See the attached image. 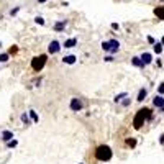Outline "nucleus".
I'll return each mask as SVG.
<instances>
[{
	"instance_id": "f257e3e1",
	"label": "nucleus",
	"mask_w": 164,
	"mask_h": 164,
	"mask_svg": "<svg viewBox=\"0 0 164 164\" xmlns=\"http://www.w3.org/2000/svg\"><path fill=\"white\" fill-rule=\"evenodd\" d=\"M151 118H153V113H151L149 108H139L138 112H136L135 118H133V126H135V130H139L143 125H144V121H149Z\"/></svg>"
},
{
	"instance_id": "f03ea898",
	"label": "nucleus",
	"mask_w": 164,
	"mask_h": 164,
	"mask_svg": "<svg viewBox=\"0 0 164 164\" xmlns=\"http://www.w3.org/2000/svg\"><path fill=\"white\" fill-rule=\"evenodd\" d=\"M113 153H112V148L107 146V144H100L95 149V159L100 161V163H107V161L112 159Z\"/></svg>"
},
{
	"instance_id": "7ed1b4c3",
	"label": "nucleus",
	"mask_w": 164,
	"mask_h": 164,
	"mask_svg": "<svg viewBox=\"0 0 164 164\" xmlns=\"http://www.w3.org/2000/svg\"><path fill=\"white\" fill-rule=\"evenodd\" d=\"M46 61H48V56L46 54H39V56H35L31 59V69L35 72H39L41 69L46 66Z\"/></svg>"
},
{
	"instance_id": "20e7f679",
	"label": "nucleus",
	"mask_w": 164,
	"mask_h": 164,
	"mask_svg": "<svg viewBox=\"0 0 164 164\" xmlns=\"http://www.w3.org/2000/svg\"><path fill=\"white\" fill-rule=\"evenodd\" d=\"M69 108H71L72 112H81L82 108H84V102H82V99H79V97H72L71 102H69Z\"/></svg>"
},
{
	"instance_id": "39448f33",
	"label": "nucleus",
	"mask_w": 164,
	"mask_h": 164,
	"mask_svg": "<svg viewBox=\"0 0 164 164\" xmlns=\"http://www.w3.org/2000/svg\"><path fill=\"white\" fill-rule=\"evenodd\" d=\"M118 51H120V41H118V39H115V38L108 39V51H107V53L117 54Z\"/></svg>"
},
{
	"instance_id": "423d86ee",
	"label": "nucleus",
	"mask_w": 164,
	"mask_h": 164,
	"mask_svg": "<svg viewBox=\"0 0 164 164\" xmlns=\"http://www.w3.org/2000/svg\"><path fill=\"white\" fill-rule=\"evenodd\" d=\"M61 48H62V46H61L59 41H57V39H53V41L48 44V53H49V54H57L61 51Z\"/></svg>"
},
{
	"instance_id": "0eeeda50",
	"label": "nucleus",
	"mask_w": 164,
	"mask_h": 164,
	"mask_svg": "<svg viewBox=\"0 0 164 164\" xmlns=\"http://www.w3.org/2000/svg\"><path fill=\"white\" fill-rule=\"evenodd\" d=\"M13 131H10V130H5V131H2V135H0V139H4L5 143H8L10 139H13Z\"/></svg>"
},
{
	"instance_id": "6e6552de",
	"label": "nucleus",
	"mask_w": 164,
	"mask_h": 164,
	"mask_svg": "<svg viewBox=\"0 0 164 164\" xmlns=\"http://www.w3.org/2000/svg\"><path fill=\"white\" fill-rule=\"evenodd\" d=\"M153 105H154V107H157V108L164 107V97L157 94V95H156V97H154V99H153Z\"/></svg>"
},
{
	"instance_id": "1a4fd4ad",
	"label": "nucleus",
	"mask_w": 164,
	"mask_h": 164,
	"mask_svg": "<svg viewBox=\"0 0 164 164\" xmlns=\"http://www.w3.org/2000/svg\"><path fill=\"white\" fill-rule=\"evenodd\" d=\"M139 57H141V61L144 62V66H148V64L153 62V54H151V53H143Z\"/></svg>"
},
{
	"instance_id": "9d476101",
	"label": "nucleus",
	"mask_w": 164,
	"mask_h": 164,
	"mask_svg": "<svg viewBox=\"0 0 164 164\" xmlns=\"http://www.w3.org/2000/svg\"><path fill=\"white\" fill-rule=\"evenodd\" d=\"M66 25H67V22L66 20H61V22H57V23H54V31H64L66 30Z\"/></svg>"
},
{
	"instance_id": "9b49d317",
	"label": "nucleus",
	"mask_w": 164,
	"mask_h": 164,
	"mask_svg": "<svg viewBox=\"0 0 164 164\" xmlns=\"http://www.w3.org/2000/svg\"><path fill=\"white\" fill-rule=\"evenodd\" d=\"M75 44H77V38H69L64 41V44H62V48H67V49H71V48H74Z\"/></svg>"
},
{
	"instance_id": "f8f14e48",
	"label": "nucleus",
	"mask_w": 164,
	"mask_h": 164,
	"mask_svg": "<svg viewBox=\"0 0 164 164\" xmlns=\"http://www.w3.org/2000/svg\"><path fill=\"white\" fill-rule=\"evenodd\" d=\"M146 97H148V89H144V87H143V89H139L138 95H136V100H138V102H143Z\"/></svg>"
},
{
	"instance_id": "ddd939ff",
	"label": "nucleus",
	"mask_w": 164,
	"mask_h": 164,
	"mask_svg": "<svg viewBox=\"0 0 164 164\" xmlns=\"http://www.w3.org/2000/svg\"><path fill=\"white\" fill-rule=\"evenodd\" d=\"M75 61H77V57H75L74 54H69V56L62 57V62H64V64H75Z\"/></svg>"
},
{
	"instance_id": "4468645a",
	"label": "nucleus",
	"mask_w": 164,
	"mask_h": 164,
	"mask_svg": "<svg viewBox=\"0 0 164 164\" xmlns=\"http://www.w3.org/2000/svg\"><path fill=\"white\" fill-rule=\"evenodd\" d=\"M131 64H133V66H136V67H144V62L141 61V57H139V56L131 57Z\"/></svg>"
},
{
	"instance_id": "2eb2a0df",
	"label": "nucleus",
	"mask_w": 164,
	"mask_h": 164,
	"mask_svg": "<svg viewBox=\"0 0 164 164\" xmlns=\"http://www.w3.org/2000/svg\"><path fill=\"white\" fill-rule=\"evenodd\" d=\"M154 15L157 20H164V7H154Z\"/></svg>"
},
{
	"instance_id": "dca6fc26",
	"label": "nucleus",
	"mask_w": 164,
	"mask_h": 164,
	"mask_svg": "<svg viewBox=\"0 0 164 164\" xmlns=\"http://www.w3.org/2000/svg\"><path fill=\"white\" fill-rule=\"evenodd\" d=\"M20 120H22L25 125H31V118H30V115L26 113V112H23V113L20 115Z\"/></svg>"
},
{
	"instance_id": "f3484780",
	"label": "nucleus",
	"mask_w": 164,
	"mask_h": 164,
	"mask_svg": "<svg viewBox=\"0 0 164 164\" xmlns=\"http://www.w3.org/2000/svg\"><path fill=\"white\" fill-rule=\"evenodd\" d=\"M153 51H154V53H156V54H161V53H163V51H164V48H163V43H161V41H159V43H154V46H153Z\"/></svg>"
},
{
	"instance_id": "a211bd4d",
	"label": "nucleus",
	"mask_w": 164,
	"mask_h": 164,
	"mask_svg": "<svg viewBox=\"0 0 164 164\" xmlns=\"http://www.w3.org/2000/svg\"><path fill=\"white\" fill-rule=\"evenodd\" d=\"M28 115H30V118H31L33 123H38V121H39V117H38V113H36L35 110H30V112H28Z\"/></svg>"
},
{
	"instance_id": "6ab92c4d",
	"label": "nucleus",
	"mask_w": 164,
	"mask_h": 164,
	"mask_svg": "<svg viewBox=\"0 0 164 164\" xmlns=\"http://www.w3.org/2000/svg\"><path fill=\"white\" fill-rule=\"evenodd\" d=\"M8 59H10V54H8V53H2V54H0V64L8 62Z\"/></svg>"
},
{
	"instance_id": "aec40b11",
	"label": "nucleus",
	"mask_w": 164,
	"mask_h": 164,
	"mask_svg": "<svg viewBox=\"0 0 164 164\" xmlns=\"http://www.w3.org/2000/svg\"><path fill=\"white\" fill-rule=\"evenodd\" d=\"M125 97H128V94H126V92H121V94H118V95H115V99H113V100L118 104V102H121V100L125 99Z\"/></svg>"
},
{
	"instance_id": "412c9836",
	"label": "nucleus",
	"mask_w": 164,
	"mask_h": 164,
	"mask_svg": "<svg viewBox=\"0 0 164 164\" xmlns=\"http://www.w3.org/2000/svg\"><path fill=\"white\" fill-rule=\"evenodd\" d=\"M35 23H36V25H44L46 22H44L43 17H36V18H35Z\"/></svg>"
},
{
	"instance_id": "4be33fe9",
	"label": "nucleus",
	"mask_w": 164,
	"mask_h": 164,
	"mask_svg": "<svg viewBox=\"0 0 164 164\" xmlns=\"http://www.w3.org/2000/svg\"><path fill=\"white\" fill-rule=\"evenodd\" d=\"M17 144H18V141H17V139H10V141L7 143V146H8V148H15Z\"/></svg>"
},
{
	"instance_id": "5701e85b",
	"label": "nucleus",
	"mask_w": 164,
	"mask_h": 164,
	"mask_svg": "<svg viewBox=\"0 0 164 164\" xmlns=\"http://www.w3.org/2000/svg\"><path fill=\"white\" fill-rule=\"evenodd\" d=\"M126 144H128L130 148H135V146H136V139H135V138L128 139V141H126Z\"/></svg>"
},
{
	"instance_id": "b1692460",
	"label": "nucleus",
	"mask_w": 164,
	"mask_h": 164,
	"mask_svg": "<svg viewBox=\"0 0 164 164\" xmlns=\"http://www.w3.org/2000/svg\"><path fill=\"white\" fill-rule=\"evenodd\" d=\"M157 94H159V95H164V82L159 84V87H157Z\"/></svg>"
},
{
	"instance_id": "393cba45",
	"label": "nucleus",
	"mask_w": 164,
	"mask_h": 164,
	"mask_svg": "<svg viewBox=\"0 0 164 164\" xmlns=\"http://www.w3.org/2000/svg\"><path fill=\"white\" fill-rule=\"evenodd\" d=\"M18 12H20V7H15V8H12V10H10V15H12V17H15Z\"/></svg>"
},
{
	"instance_id": "a878e982",
	"label": "nucleus",
	"mask_w": 164,
	"mask_h": 164,
	"mask_svg": "<svg viewBox=\"0 0 164 164\" xmlns=\"http://www.w3.org/2000/svg\"><path fill=\"white\" fill-rule=\"evenodd\" d=\"M130 102H131V100H130V99H126V97H125V100H121V105H123V107H128V105H130Z\"/></svg>"
},
{
	"instance_id": "bb28decb",
	"label": "nucleus",
	"mask_w": 164,
	"mask_h": 164,
	"mask_svg": "<svg viewBox=\"0 0 164 164\" xmlns=\"http://www.w3.org/2000/svg\"><path fill=\"white\" fill-rule=\"evenodd\" d=\"M102 49H104L105 53L108 51V41H104V43H102Z\"/></svg>"
},
{
	"instance_id": "cd10ccee",
	"label": "nucleus",
	"mask_w": 164,
	"mask_h": 164,
	"mask_svg": "<svg viewBox=\"0 0 164 164\" xmlns=\"http://www.w3.org/2000/svg\"><path fill=\"white\" fill-rule=\"evenodd\" d=\"M17 51H18V48H17V46H12V48H10V51H8V54H15Z\"/></svg>"
},
{
	"instance_id": "c85d7f7f",
	"label": "nucleus",
	"mask_w": 164,
	"mask_h": 164,
	"mask_svg": "<svg viewBox=\"0 0 164 164\" xmlns=\"http://www.w3.org/2000/svg\"><path fill=\"white\" fill-rule=\"evenodd\" d=\"M112 30H115V31L120 30V25H118V23H112Z\"/></svg>"
},
{
	"instance_id": "c756f323",
	"label": "nucleus",
	"mask_w": 164,
	"mask_h": 164,
	"mask_svg": "<svg viewBox=\"0 0 164 164\" xmlns=\"http://www.w3.org/2000/svg\"><path fill=\"white\" fill-rule=\"evenodd\" d=\"M104 61H107V62H112V61H113V56H105Z\"/></svg>"
},
{
	"instance_id": "7c9ffc66",
	"label": "nucleus",
	"mask_w": 164,
	"mask_h": 164,
	"mask_svg": "<svg viewBox=\"0 0 164 164\" xmlns=\"http://www.w3.org/2000/svg\"><path fill=\"white\" fill-rule=\"evenodd\" d=\"M148 43H149V44H154L156 41H154V38H153V36H148Z\"/></svg>"
},
{
	"instance_id": "2f4dec72",
	"label": "nucleus",
	"mask_w": 164,
	"mask_h": 164,
	"mask_svg": "<svg viewBox=\"0 0 164 164\" xmlns=\"http://www.w3.org/2000/svg\"><path fill=\"white\" fill-rule=\"evenodd\" d=\"M159 143H161V144H164V135H161V138H159Z\"/></svg>"
},
{
	"instance_id": "473e14b6",
	"label": "nucleus",
	"mask_w": 164,
	"mask_h": 164,
	"mask_svg": "<svg viewBox=\"0 0 164 164\" xmlns=\"http://www.w3.org/2000/svg\"><path fill=\"white\" fill-rule=\"evenodd\" d=\"M36 2H38V4H46L48 0H36Z\"/></svg>"
},
{
	"instance_id": "72a5a7b5",
	"label": "nucleus",
	"mask_w": 164,
	"mask_h": 164,
	"mask_svg": "<svg viewBox=\"0 0 164 164\" xmlns=\"http://www.w3.org/2000/svg\"><path fill=\"white\" fill-rule=\"evenodd\" d=\"M161 43H163V46H164V36H163V38H161Z\"/></svg>"
},
{
	"instance_id": "f704fd0d",
	"label": "nucleus",
	"mask_w": 164,
	"mask_h": 164,
	"mask_svg": "<svg viewBox=\"0 0 164 164\" xmlns=\"http://www.w3.org/2000/svg\"><path fill=\"white\" fill-rule=\"evenodd\" d=\"M159 2H164V0H159Z\"/></svg>"
},
{
	"instance_id": "c9c22d12",
	"label": "nucleus",
	"mask_w": 164,
	"mask_h": 164,
	"mask_svg": "<svg viewBox=\"0 0 164 164\" xmlns=\"http://www.w3.org/2000/svg\"><path fill=\"white\" fill-rule=\"evenodd\" d=\"M81 164H84V163H81Z\"/></svg>"
}]
</instances>
